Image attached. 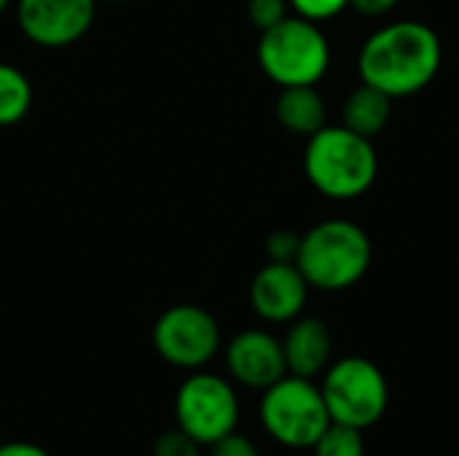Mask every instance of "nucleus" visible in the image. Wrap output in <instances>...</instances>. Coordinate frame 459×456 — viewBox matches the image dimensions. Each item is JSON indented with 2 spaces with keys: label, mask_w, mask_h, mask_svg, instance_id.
Returning a JSON list of instances; mask_svg holds the SVG:
<instances>
[{
  "label": "nucleus",
  "mask_w": 459,
  "mask_h": 456,
  "mask_svg": "<svg viewBox=\"0 0 459 456\" xmlns=\"http://www.w3.org/2000/svg\"><path fill=\"white\" fill-rule=\"evenodd\" d=\"M444 62L438 32L414 19L377 30L360 48V81L390 94L393 99L420 94L433 83Z\"/></svg>",
  "instance_id": "obj_1"
},
{
  "label": "nucleus",
  "mask_w": 459,
  "mask_h": 456,
  "mask_svg": "<svg viewBox=\"0 0 459 456\" xmlns=\"http://www.w3.org/2000/svg\"><path fill=\"white\" fill-rule=\"evenodd\" d=\"M304 172L307 180L328 199L350 202L371 191L379 175L374 140L342 126H323L307 137Z\"/></svg>",
  "instance_id": "obj_2"
},
{
  "label": "nucleus",
  "mask_w": 459,
  "mask_h": 456,
  "mask_svg": "<svg viewBox=\"0 0 459 456\" xmlns=\"http://www.w3.org/2000/svg\"><path fill=\"white\" fill-rule=\"evenodd\" d=\"M374 258L368 234L350 220H323L301 234L296 266L315 290L339 293L355 288Z\"/></svg>",
  "instance_id": "obj_3"
},
{
  "label": "nucleus",
  "mask_w": 459,
  "mask_h": 456,
  "mask_svg": "<svg viewBox=\"0 0 459 456\" xmlns=\"http://www.w3.org/2000/svg\"><path fill=\"white\" fill-rule=\"evenodd\" d=\"M258 65L277 86H315L331 67V43L317 22L285 16L261 32Z\"/></svg>",
  "instance_id": "obj_4"
},
{
  "label": "nucleus",
  "mask_w": 459,
  "mask_h": 456,
  "mask_svg": "<svg viewBox=\"0 0 459 456\" xmlns=\"http://www.w3.org/2000/svg\"><path fill=\"white\" fill-rule=\"evenodd\" d=\"M258 419L274 443L293 452H312L317 438L331 425L320 384L290 374L264 390Z\"/></svg>",
  "instance_id": "obj_5"
},
{
  "label": "nucleus",
  "mask_w": 459,
  "mask_h": 456,
  "mask_svg": "<svg viewBox=\"0 0 459 456\" xmlns=\"http://www.w3.org/2000/svg\"><path fill=\"white\" fill-rule=\"evenodd\" d=\"M320 392L331 414V422L363 433L382 422L390 403V384L382 368L368 357L355 355L342 357L325 368Z\"/></svg>",
  "instance_id": "obj_6"
},
{
  "label": "nucleus",
  "mask_w": 459,
  "mask_h": 456,
  "mask_svg": "<svg viewBox=\"0 0 459 456\" xmlns=\"http://www.w3.org/2000/svg\"><path fill=\"white\" fill-rule=\"evenodd\" d=\"M175 422L199 446H212L239 425V398L229 379L191 371L175 395Z\"/></svg>",
  "instance_id": "obj_7"
},
{
  "label": "nucleus",
  "mask_w": 459,
  "mask_h": 456,
  "mask_svg": "<svg viewBox=\"0 0 459 456\" xmlns=\"http://www.w3.org/2000/svg\"><path fill=\"white\" fill-rule=\"evenodd\" d=\"M151 339L156 355L180 371H202L221 352L223 341L218 320L196 304H178L161 312Z\"/></svg>",
  "instance_id": "obj_8"
},
{
  "label": "nucleus",
  "mask_w": 459,
  "mask_h": 456,
  "mask_svg": "<svg viewBox=\"0 0 459 456\" xmlns=\"http://www.w3.org/2000/svg\"><path fill=\"white\" fill-rule=\"evenodd\" d=\"M97 0H16V22L27 40L43 48L78 43L94 24Z\"/></svg>",
  "instance_id": "obj_9"
},
{
  "label": "nucleus",
  "mask_w": 459,
  "mask_h": 456,
  "mask_svg": "<svg viewBox=\"0 0 459 456\" xmlns=\"http://www.w3.org/2000/svg\"><path fill=\"white\" fill-rule=\"evenodd\" d=\"M226 368L231 382L247 390H269L274 382L288 376L282 341L269 331H242L226 344Z\"/></svg>",
  "instance_id": "obj_10"
},
{
  "label": "nucleus",
  "mask_w": 459,
  "mask_h": 456,
  "mask_svg": "<svg viewBox=\"0 0 459 456\" xmlns=\"http://www.w3.org/2000/svg\"><path fill=\"white\" fill-rule=\"evenodd\" d=\"M309 298V282L296 263L269 261L250 282V306L264 323H293Z\"/></svg>",
  "instance_id": "obj_11"
},
{
  "label": "nucleus",
  "mask_w": 459,
  "mask_h": 456,
  "mask_svg": "<svg viewBox=\"0 0 459 456\" xmlns=\"http://www.w3.org/2000/svg\"><path fill=\"white\" fill-rule=\"evenodd\" d=\"M282 352L290 376L315 379L333 363V333L317 317H296L282 339Z\"/></svg>",
  "instance_id": "obj_12"
},
{
  "label": "nucleus",
  "mask_w": 459,
  "mask_h": 456,
  "mask_svg": "<svg viewBox=\"0 0 459 456\" xmlns=\"http://www.w3.org/2000/svg\"><path fill=\"white\" fill-rule=\"evenodd\" d=\"M277 121L301 137H312L325 126V99L315 86H285L277 97Z\"/></svg>",
  "instance_id": "obj_13"
},
{
  "label": "nucleus",
  "mask_w": 459,
  "mask_h": 456,
  "mask_svg": "<svg viewBox=\"0 0 459 456\" xmlns=\"http://www.w3.org/2000/svg\"><path fill=\"white\" fill-rule=\"evenodd\" d=\"M390 116H393V97L368 83H360L358 89H352L344 102V126L368 140L385 132V126L390 124Z\"/></svg>",
  "instance_id": "obj_14"
},
{
  "label": "nucleus",
  "mask_w": 459,
  "mask_h": 456,
  "mask_svg": "<svg viewBox=\"0 0 459 456\" xmlns=\"http://www.w3.org/2000/svg\"><path fill=\"white\" fill-rule=\"evenodd\" d=\"M32 108L30 78L8 62H0V126L19 124Z\"/></svg>",
  "instance_id": "obj_15"
},
{
  "label": "nucleus",
  "mask_w": 459,
  "mask_h": 456,
  "mask_svg": "<svg viewBox=\"0 0 459 456\" xmlns=\"http://www.w3.org/2000/svg\"><path fill=\"white\" fill-rule=\"evenodd\" d=\"M315 456H366V441H363V430L331 422L325 427V433L317 438V443L312 446Z\"/></svg>",
  "instance_id": "obj_16"
},
{
  "label": "nucleus",
  "mask_w": 459,
  "mask_h": 456,
  "mask_svg": "<svg viewBox=\"0 0 459 456\" xmlns=\"http://www.w3.org/2000/svg\"><path fill=\"white\" fill-rule=\"evenodd\" d=\"M290 3L288 0H247V19L258 32L272 30L274 24H280L288 13Z\"/></svg>",
  "instance_id": "obj_17"
},
{
  "label": "nucleus",
  "mask_w": 459,
  "mask_h": 456,
  "mask_svg": "<svg viewBox=\"0 0 459 456\" xmlns=\"http://www.w3.org/2000/svg\"><path fill=\"white\" fill-rule=\"evenodd\" d=\"M153 456H202V446L180 427H172L153 441Z\"/></svg>",
  "instance_id": "obj_18"
},
{
  "label": "nucleus",
  "mask_w": 459,
  "mask_h": 456,
  "mask_svg": "<svg viewBox=\"0 0 459 456\" xmlns=\"http://www.w3.org/2000/svg\"><path fill=\"white\" fill-rule=\"evenodd\" d=\"M299 247H301V234L290 231V228H280V231H272L266 237V255H269V261L296 263Z\"/></svg>",
  "instance_id": "obj_19"
},
{
  "label": "nucleus",
  "mask_w": 459,
  "mask_h": 456,
  "mask_svg": "<svg viewBox=\"0 0 459 456\" xmlns=\"http://www.w3.org/2000/svg\"><path fill=\"white\" fill-rule=\"evenodd\" d=\"M288 3L296 11V16H304V19L317 22V24L339 16L350 5V0H288Z\"/></svg>",
  "instance_id": "obj_20"
},
{
  "label": "nucleus",
  "mask_w": 459,
  "mask_h": 456,
  "mask_svg": "<svg viewBox=\"0 0 459 456\" xmlns=\"http://www.w3.org/2000/svg\"><path fill=\"white\" fill-rule=\"evenodd\" d=\"M210 456H261V452L247 435L234 430L226 438H221V441H215L210 446Z\"/></svg>",
  "instance_id": "obj_21"
},
{
  "label": "nucleus",
  "mask_w": 459,
  "mask_h": 456,
  "mask_svg": "<svg viewBox=\"0 0 459 456\" xmlns=\"http://www.w3.org/2000/svg\"><path fill=\"white\" fill-rule=\"evenodd\" d=\"M0 456H51L43 446L30 443V441H8L0 443Z\"/></svg>",
  "instance_id": "obj_22"
},
{
  "label": "nucleus",
  "mask_w": 459,
  "mask_h": 456,
  "mask_svg": "<svg viewBox=\"0 0 459 456\" xmlns=\"http://www.w3.org/2000/svg\"><path fill=\"white\" fill-rule=\"evenodd\" d=\"M401 0H350V5L366 16H382V13H390Z\"/></svg>",
  "instance_id": "obj_23"
},
{
  "label": "nucleus",
  "mask_w": 459,
  "mask_h": 456,
  "mask_svg": "<svg viewBox=\"0 0 459 456\" xmlns=\"http://www.w3.org/2000/svg\"><path fill=\"white\" fill-rule=\"evenodd\" d=\"M11 3H13V0H0V13H5V11L11 8Z\"/></svg>",
  "instance_id": "obj_24"
},
{
  "label": "nucleus",
  "mask_w": 459,
  "mask_h": 456,
  "mask_svg": "<svg viewBox=\"0 0 459 456\" xmlns=\"http://www.w3.org/2000/svg\"><path fill=\"white\" fill-rule=\"evenodd\" d=\"M108 3H124V0H108Z\"/></svg>",
  "instance_id": "obj_25"
}]
</instances>
